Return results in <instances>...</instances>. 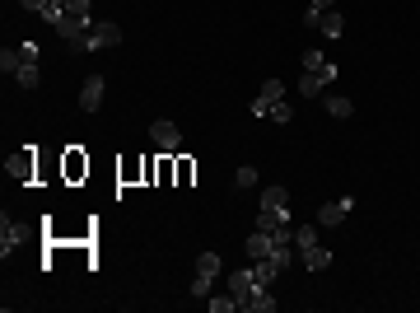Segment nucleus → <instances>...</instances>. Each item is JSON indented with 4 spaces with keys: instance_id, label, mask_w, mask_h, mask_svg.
Returning <instances> with one entry per match:
<instances>
[{
    "instance_id": "obj_4",
    "label": "nucleus",
    "mask_w": 420,
    "mask_h": 313,
    "mask_svg": "<svg viewBox=\"0 0 420 313\" xmlns=\"http://www.w3.org/2000/svg\"><path fill=\"white\" fill-rule=\"evenodd\" d=\"M122 42V28L99 19V24H89V38H84V52H103V47H117Z\"/></svg>"
},
{
    "instance_id": "obj_26",
    "label": "nucleus",
    "mask_w": 420,
    "mask_h": 313,
    "mask_svg": "<svg viewBox=\"0 0 420 313\" xmlns=\"http://www.w3.org/2000/svg\"><path fill=\"white\" fill-rule=\"evenodd\" d=\"M19 5H24V10H33V14H42V10H47V0H19Z\"/></svg>"
},
{
    "instance_id": "obj_1",
    "label": "nucleus",
    "mask_w": 420,
    "mask_h": 313,
    "mask_svg": "<svg viewBox=\"0 0 420 313\" xmlns=\"http://www.w3.org/2000/svg\"><path fill=\"white\" fill-rule=\"evenodd\" d=\"M220 276V253H201L196 258V281H192V299H210V286Z\"/></svg>"
},
{
    "instance_id": "obj_3",
    "label": "nucleus",
    "mask_w": 420,
    "mask_h": 313,
    "mask_svg": "<svg viewBox=\"0 0 420 313\" xmlns=\"http://www.w3.org/2000/svg\"><path fill=\"white\" fill-rule=\"evenodd\" d=\"M337 75H341V71H337L332 61H327V66H317V71H304V79H299V94H304V99H322V94H327V84H332Z\"/></svg>"
},
{
    "instance_id": "obj_18",
    "label": "nucleus",
    "mask_w": 420,
    "mask_h": 313,
    "mask_svg": "<svg viewBox=\"0 0 420 313\" xmlns=\"http://www.w3.org/2000/svg\"><path fill=\"white\" fill-rule=\"evenodd\" d=\"M327 112H332V117H350V112H355V103H350V99H341V94H327Z\"/></svg>"
},
{
    "instance_id": "obj_8",
    "label": "nucleus",
    "mask_w": 420,
    "mask_h": 313,
    "mask_svg": "<svg viewBox=\"0 0 420 313\" xmlns=\"http://www.w3.org/2000/svg\"><path fill=\"white\" fill-rule=\"evenodd\" d=\"M257 290V276H252V266H238V271H229V295L238 299V309H243V299Z\"/></svg>"
},
{
    "instance_id": "obj_19",
    "label": "nucleus",
    "mask_w": 420,
    "mask_h": 313,
    "mask_svg": "<svg viewBox=\"0 0 420 313\" xmlns=\"http://www.w3.org/2000/svg\"><path fill=\"white\" fill-rule=\"evenodd\" d=\"M234 187H238V192H243V187H257V168H252V164H243V168L234 173Z\"/></svg>"
},
{
    "instance_id": "obj_28",
    "label": "nucleus",
    "mask_w": 420,
    "mask_h": 313,
    "mask_svg": "<svg viewBox=\"0 0 420 313\" xmlns=\"http://www.w3.org/2000/svg\"><path fill=\"white\" fill-rule=\"evenodd\" d=\"M47 5H56V10H66V0H47Z\"/></svg>"
},
{
    "instance_id": "obj_22",
    "label": "nucleus",
    "mask_w": 420,
    "mask_h": 313,
    "mask_svg": "<svg viewBox=\"0 0 420 313\" xmlns=\"http://www.w3.org/2000/svg\"><path fill=\"white\" fill-rule=\"evenodd\" d=\"M289 117H294V108H289V103H285V99H280V103L271 108V122H280V127H285Z\"/></svg>"
},
{
    "instance_id": "obj_23",
    "label": "nucleus",
    "mask_w": 420,
    "mask_h": 313,
    "mask_svg": "<svg viewBox=\"0 0 420 313\" xmlns=\"http://www.w3.org/2000/svg\"><path fill=\"white\" fill-rule=\"evenodd\" d=\"M317 66H327V56L317 52V47H309V52H304V71H317Z\"/></svg>"
},
{
    "instance_id": "obj_14",
    "label": "nucleus",
    "mask_w": 420,
    "mask_h": 313,
    "mask_svg": "<svg viewBox=\"0 0 420 313\" xmlns=\"http://www.w3.org/2000/svg\"><path fill=\"white\" fill-rule=\"evenodd\" d=\"M299 262H304L309 271H327V266H332V253H327L322 243H313V248H304V253H299Z\"/></svg>"
},
{
    "instance_id": "obj_15",
    "label": "nucleus",
    "mask_w": 420,
    "mask_h": 313,
    "mask_svg": "<svg viewBox=\"0 0 420 313\" xmlns=\"http://www.w3.org/2000/svg\"><path fill=\"white\" fill-rule=\"evenodd\" d=\"M317 33H322V38H341V33H345V19L337 14V10H322V19H317Z\"/></svg>"
},
{
    "instance_id": "obj_20",
    "label": "nucleus",
    "mask_w": 420,
    "mask_h": 313,
    "mask_svg": "<svg viewBox=\"0 0 420 313\" xmlns=\"http://www.w3.org/2000/svg\"><path fill=\"white\" fill-rule=\"evenodd\" d=\"M313 243H317V229H313V225L294 229V248H299V253H304V248H313Z\"/></svg>"
},
{
    "instance_id": "obj_7",
    "label": "nucleus",
    "mask_w": 420,
    "mask_h": 313,
    "mask_svg": "<svg viewBox=\"0 0 420 313\" xmlns=\"http://www.w3.org/2000/svg\"><path fill=\"white\" fill-rule=\"evenodd\" d=\"M103 94H107L103 75H89L84 89H79V108H84V112H99V108H103Z\"/></svg>"
},
{
    "instance_id": "obj_16",
    "label": "nucleus",
    "mask_w": 420,
    "mask_h": 313,
    "mask_svg": "<svg viewBox=\"0 0 420 313\" xmlns=\"http://www.w3.org/2000/svg\"><path fill=\"white\" fill-rule=\"evenodd\" d=\"M14 79H19V89H38V84H42V71H38V61H24Z\"/></svg>"
},
{
    "instance_id": "obj_11",
    "label": "nucleus",
    "mask_w": 420,
    "mask_h": 313,
    "mask_svg": "<svg viewBox=\"0 0 420 313\" xmlns=\"http://www.w3.org/2000/svg\"><path fill=\"white\" fill-rule=\"evenodd\" d=\"M243 309H248V313H271V309H276V295H271V286H257L248 299H243Z\"/></svg>"
},
{
    "instance_id": "obj_25",
    "label": "nucleus",
    "mask_w": 420,
    "mask_h": 313,
    "mask_svg": "<svg viewBox=\"0 0 420 313\" xmlns=\"http://www.w3.org/2000/svg\"><path fill=\"white\" fill-rule=\"evenodd\" d=\"M19 56H24V61H38V42H19Z\"/></svg>"
},
{
    "instance_id": "obj_27",
    "label": "nucleus",
    "mask_w": 420,
    "mask_h": 313,
    "mask_svg": "<svg viewBox=\"0 0 420 313\" xmlns=\"http://www.w3.org/2000/svg\"><path fill=\"white\" fill-rule=\"evenodd\" d=\"M309 5H313V10H332L337 0H309Z\"/></svg>"
},
{
    "instance_id": "obj_9",
    "label": "nucleus",
    "mask_w": 420,
    "mask_h": 313,
    "mask_svg": "<svg viewBox=\"0 0 420 313\" xmlns=\"http://www.w3.org/2000/svg\"><path fill=\"white\" fill-rule=\"evenodd\" d=\"M355 210V197H341V201H327L317 210V225H345V215Z\"/></svg>"
},
{
    "instance_id": "obj_10",
    "label": "nucleus",
    "mask_w": 420,
    "mask_h": 313,
    "mask_svg": "<svg viewBox=\"0 0 420 313\" xmlns=\"http://www.w3.org/2000/svg\"><path fill=\"white\" fill-rule=\"evenodd\" d=\"M19 243H24V229L5 215V220H0V258H10V248H19Z\"/></svg>"
},
{
    "instance_id": "obj_6",
    "label": "nucleus",
    "mask_w": 420,
    "mask_h": 313,
    "mask_svg": "<svg viewBox=\"0 0 420 313\" xmlns=\"http://www.w3.org/2000/svg\"><path fill=\"white\" fill-rule=\"evenodd\" d=\"M150 136H155V145L163 150V155H173V150L183 145V127H178V122H155Z\"/></svg>"
},
{
    "instance_id": "obj_2",
    "label": "nucleus",
    "mask_w": 420,
    "mask_h": 313,
    "mask_svg": "<svg viewBox=\"0 0 420 313\" xmlns=\"http://www.w3.org/2000/svg\"><path fill=\"white\" fill-rule=\"evenodd\" d=\"M89 24H94V19H84V14H61V24H56V33H61V38H66V47H70V52H84V38H89Z\"/></svg>"
},
{
    "instance_id": "obj_21",
    "label": "nucleus",
    "mask_w": 420,
    "mask_h": 313,
    "mask_svg": "<svg viewBox=\"0 0 420 313\" xmlns=\"http://www.w3.org/2000/svg\"><path fill=\"white\" fill-rule=\"evenodd\" d=\"M234 309H238V299L229 295V290H224L220 299H210V313H234Z\"/></svg>"
},
{
    "instance_id": "obj_17",
    "label": "nucleus",
    "mask_w": 420,
    "mask_h": 313,
    "mask_svg": "<svg viewBox=\"0 0 420 313\" xmlns=\"http://www.w3.org/2000/svg\"><path fill=\"white\" fill-rule=\"evenodd\" d=\"M19 66H24L19 47H5V52H0V71H5V75H19Z\"/></svg>"
},
{
    "instance_id": "obj_24",
    "label": "nucleus",
    "mask_w": 420,
    "mask_h": 313,
    "mask_svg": "<svg viewBox=\"0 0 420 313\" xmlns=\"http://www.w3.org/2000/svg\"><path fill=\"white\" fill-rule=\"evenodd\" d=\"M66 14H84L89 19V0H66Z\"/></svg>"
},
{
    "instance_id": "obj_5",
    "label": "nucleus",
    "mask_w": 420,
    "mask_h": 313,
    "mask_svg": "<svg viewBox=\"0 0 420 313\" xmlns=\"http://www.w3.org/2000/svg\"><path fill=\"white\" fill-rule=\"evenodd\" d=\"M280 99H285V84H280V79L271 75V79L262 84V94L252 99V108H248V112H252V117H271V108L280 103Z\"/></svg>"
},
{
    "instance_id": "obj_13",
    "label": "nucleus",
    "mask_w": 420,
    "mask_h": 313,
    "mask_svg": "<svg viewBox=\"0 0 420 313\" xmlns=\"http://www.w3.org/2000/svg\"><path fill=\"white\" fill-rule=\"evenodd\" d=\"M271 253H276V238L262 234V229H252V234H248V258L257 262V258H271Z\"/></svg>"
},
{
    "instance_id": "obj_12",
    "label": "nucleus",
    "mask_w": 420,
    "mask_h": 313,
    "mask_svg": "<svg viewBox=\"0 0 420 313\" xmlns=\"http://www.w3.org/2000/svg\"><path fill=\"white\" fill-rule=\"evenodd\" d=\"M262 210L289 215V192H285V187H262Z\"/></svg>"
}]
</instances>
